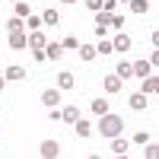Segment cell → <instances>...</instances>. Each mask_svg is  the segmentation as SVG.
Here are the masks:
<instances>
[{
  "label": "cell",
  "instance_id": "6da1fadb",
  "mask_svg": "<svg viewBox=\"0 0 159 159\" xmlns=\"http://www.w3.org/2000/svg\"><path fill=\"white\" fill-rule=\"evenodd\" d=\"M99 134L102 137H118V134H124V121L118 115H111V111H105V115H99Z\"/></svg>",
  "mask_w": 159,
  "mask_h": 159
},
{
  "label": "cell",
  "instance_id": "7a4b0ae2",
  "mask_svg": "<svg viewBox=\"0 0 159 159\" xmlns=\"http://www.w3.org/2000/svg\"><path fill=\"white\" fill-rule=\"evenodd\" d=\"M10 48H13V51H22V48H29V35H25L22 29H19V32H10Z\"/></svg>",
  "mask_w": 159,
  "mask_h": 159
},
{
  "label": "cell",
  "instance_id": "3957f363",
  "mask_svg": "<svg viewBox=\"0 0 159 159\" xmlns=\"http://www.w3.org/2000/svg\"><path fill=\"white\" fill-rule=\"evenodd\" d=\"M143 96H156V92H159V76L156 73H147V76H143Z\"/></svg>",
  "mask_w": 159,
  "mask_h": 159
},
{
  "label": "cell",
  "instance_id": "277c9868",
  "mask_svg": "<svg viewBox=\"0 0 159 159\" xmlns=\"http://www.w3.org/2000/svg\"><path fill=\"white\" fill-rule=\"evenodd\" d=\"M38 153H42L45 159H54V156L61 153V143H57V140H45L42 147H38Z\"/></svg>",
  "mask_w": 159,
  "mask_h": 159
},
{
  "label": "cell",
  "instance_id": "5b68a950",
  "mask_svg": "<svg viewBox=\"0 0 159 159\" xmlns=\"http://www.w3.org/2000/svg\"><path fill=\"white\" fill-rule=\"evenodd\" d=\"M45 57H48V61L64 57V45H61V42H45Z\"/></svg>",
  "mask_w": 159,
  "mask_h": 159
},
{
  "label": "cell",
  "instance_id": "8992f818",
  "mask_svg": "<svg viewBox=\"0 0 159 159\" xmlns=\"http://www.w3.org/2000/svg\"><path fill=\"white\" fill-rule=\"evenodd\" d=\"M121 83H124V80L118 76V73H108V76L102 80V86H105V92H121Z\"/></svg>",
  "mask_w": 159,
  "mask_h": 159
},
{
  "label": "cell",
  "instance_id": "52a82bcc",
  "mask_svg": "<svg viewBox=\"0 0 159 159\" xmlns=\"http://www.w3.org/2000/svg\"><path fill=\"white\" fill-rule=\"evenodd\" d=\"M42 102H45V108H57V102H61V89H45V92H42Z\"/></svg>",
  "mask_w": 159,
  "mask_h": 159
},
{
  "label": "cell",
  "instance_id": "ba28073f",
  "mask_svg": "<svg viewBox=\"0 0 159 159\" xmlns=\"http://www.w3.org/2000/svg\"><path fill=\"white\" fill-rule=\"evenodd\" d=\"M111 51H121V54H124V51H130V38H127L124 32H118V35L111 38Z\"/></svg>",
  "mask_w": 159,
  "mask_h": 159
},
{
  "label": "cell",
  "instance_id": "9c48e42d",
  "mask_svg": "<svg viewBox=\"0 0 159 159\" xmlns=\"http://www.w3.org/2000/svg\"><path fill=\"white\" fill-rule=\"evenodd\" d=\"M127 102H130V108H134V111H143V108L150 105V96H143V92H134Z\"/></svg>",
  "mask_w": 159,
  "mask_h": 159
},
{
  "label": "cell",
  "instance_id": "30bf717a",
  "mask_svg": "<svg viewBox=\"0 0 159 159\" xmlns=\"http://www.w3.org/2000/svg\"><path fill=\"white\" fill-rule=\"evenodd\" d=\"M127 147H130V143H127L121 134H118V137H111V153H115V156H127Z\"/></svg>",
  "mask_w": 159,
  "mask_h": 159
},
{
  "label": "cell",
  "instance_id": "8fae6325",
  "mask_svg": "<svg viewBox=\"0 0 159 159\" xmlns=\"http://www.w3.org/2000/svg\"><path fill=\"white\" fill-rule=\"evenodd\" d=\"M45 42H48V38H45L42 29H32L29 32V48H45Z\"/></svg>",
  "mask_w": 159,
  "mask_h": 159
},
{
  "label": "cell",
  "instance_id": "7c38bea8",
  "mask_svg": "<svg viewBox=\"0 0 159 159\" xmlns=\"http://www.w3.org/2000/svg\"><path fill=\"white\" fill-rule=\"evenodd\" d=\"M57 89H73V73H70V70L57 73Z\"/></svg>",
  "mask_w": 159,
  "mask_h": 159
},
{
  "label": "cell",
  "instance_id": "4fadbf2b",
  "mask_svg": "<svg viewBox=\"0 0 159 159\" xmlns=\"http://www.w3.org/2000/svg\"><path fill=\"white\" fill-rule=\"evenodd\" d=\"M127 3H130V13H137V16H143L150 10V0H127Z\"/></svg>",
  "mask_w": 159,
  "mask_h": 159
},
{
  "label": "cell",
  "instance_id": "5bb4252c",
  "mask_svg": "<svg viewBox=\"0 0 159 159\" xmlns=\"http://www.w3.org/2000/svg\"><path fill=\"white\" fill-rule=\"evenodd\" d=\"M76 51H80V57H83V61H96V54H99L96 45H80Z\"/></svg>",
  "mask_w": 159,
  "mask_h": 159
},
{
  "label": "cell",
  "instance_id": "9a60e30c",
  "mask_svg": "<svg viewBox=\"0 0 159 159\" xmlns=\"http://www.w3.org/2000/svg\"><path fill=\"white\" fill-rule=\"evenodd\" d=\"M130 70H134V76H147V73H153V70H150V61H137V64H130Z\"/></svg>",
  "mask_w": 159,
  "mask_h": 159
},
{
  "label": "cell",
  "instance_id": "2e32d148",
  "mask_svg": "<svg viewBox=\"0 0 159 159\" xmlns=\"http://www.w3.org/2000/svg\"><path fill=\"white\" fill-rule=\"evenodd\" d=\"M73 124H76V134H80V137H92V124H89V121H83V118H76Z\"/></svg>",
  "mask_w": 159,
  "mask_h": 159
},
{
  "label": "cell",
  "instance_id": "e0dca14e",
  "mask_svg": "<svg viewBox=\"0 0 159 159\" xmlns=\"http://www.w3.org/2000/svg\"><path fill=\"white\" fill-rule=\"evenodd\" d=\"M3 76H7V80H25V70L13 64V67H7V70H3Z\"/></svg>",
  "mask_w": 159,
  "mask_h": 159
},
{
  "label": "cell",
  "instance_id": "ac0fdd59",
  "mask_svg": "<svg viewBox=\"0 0 159 159\" xmlns=\"http://www.w3.org/2000/svg\"><path fill=\"white\" fill-rule=\"evenodd\" d=\"M42 22L57 25V22H61V13H57V10H45V13H42Z\"/></svg>",
  "mask_w": 159,
  "mask_h": 159
},
{
  "label": "cell",
  "instance_id": "d6986e66",
  "mask_svg": "<svg viewBox=\"0 0 159 159\" xmlns=\"http://www.w3.org/2000/svg\"><path fill=\"white\" fill-rule=\"evenodd\" d=\"M61 118H64V121H70V124H73L76 118H80V108H76V105H67V108L61 111Z\"/></svg>",
  "mask_w": 159,
  "mask_h": 159
},
{
  "label": "cell",
  "instance_id": "ffe728a7",
  "mask_svg": "<svg viewBox=\"0 0 159 159\" xmlns=\"http://www.w3.org/2000/svg\"><path fill=\"white\" fill-rule=\"evenodd\" d=\"M115 73L121 76V80H130V76H134V70H130V64H127V61H121V64H118V67H115Z\"/></svg>",
  "mask_w": 159,
  "mask_h": 159
},
{
  "label": "cell",
  "instance_id": "44dd1931",
  "mask_svg": "<svg viewBox=\"0 0 159 159\" xmlns=\"http://www.w3.org/2000/svg\"><path fill=\"white\" fill-rule=\"evenodd\" d=\"M92 111H96V115H105V111H108V99H92Z\"/></svg>",
  "mask_w": 159,
  "mask_h": 159
},
{
  "label": "cell",
  "instance_id": "7402d4cb",
  "mask_svg": "<svg viewBox=\"0 0 159 159\" xmlns=\"http://www.w3.org/2000/svg\"><path fill=\"white\" fill-rule=\"evenodd\" d=\"M96 51H99V54H111V42H108V38H99Z\"/></svg>",
  "mask_w": 159,
  "mask_h": 159
},
{
  "label": "cell",
  "instance_id": "603a6c76",
  "mask_svg": "<svg viewBox=\"0 0 159 159\" xmlns=\"http://www.w3.org/2000/svg\"><path fill=\"white\" fill-rule=\"evenodd\" d=\"M108 22H111V13L99 10V13H96V25H108Z\"/></svg>",
  "mask_w": 159,
  "mask_h": 159
},
{
  "label": "cell",
  "instance_id": "cb8c5ba5",
  "mask_svg": "<svg viewBox=\"0 0 159 159\" xmlns=\"http://www.w3.org/2000/svg\"><path fill=\"white\" fill-rule=\"evenodd\" d=\"M61 45H64V51H76V48H80V42H76L73 35H67V38H64Z\"/></svg>",
  "mask_w": 159,
  "mask_h": 159
},
{
  "label": "cell",
  "instance_id": "d4e9b609",
  "mask_svg": "<svg viewBox=\"0 0 159 159\" xmlns=\"http://www.w3.org/2000/svg\"><path fill=\"white\" fill-rule=\"evenodd\" d=\"M143 147H147V150H143V153H147V159H156V156H159V147H156V143H150V140H147Z\"/></svg>",
  "mask_w": 159,
  "mask_h": 159
},
{
  "label": "cell",
  "instance_id": "484cf974",
  "mask_svg": "<svg viewBox=\"0 0 159 159\" xmlns=\"http://www.w3.org/2000/svg\"><path fill=\"white\" fill-rule=\"evenodd\" d=\"M25 25H29V29H42V16H32L29 13V16H25Z\"/></svg>",
  "mask_w": 159,
  "mask_h": 159
},
{
  "label": "cell",
  "instance_id": "4316f807",
  "mask_svg": "<svg viewBox=\"0 0 159 159\" xmlns=\"http://www.w3.org/2000/svg\"><path fill=\"white\" fill-rule=\"evenodd\" d=\"M16 16H19V19L29 16V7H25V0H16Z\"/></svg>",
  "mask_w": 159,
  "mask_h": 159
},
{
  "label": "cell",
  "instance_id": "83f0119b",
  "mask_svg": "<svg viewBox=\"0 0 159 159\" xmlns=\"http://www.w3.org/2000/svg\"><path fill=\"white\" fill-rule=\"evenodd\" d=\"M22 25H25V22H22L19 16H13V19L7 22V29H10V32H19V29H22Z\"/></svg>",
  "mask_w": 159,
  "mask_h": 159
},
{
  "label": "cell",
  "instance_id": "f1b7e54d",
  "mask_svg": "<svg viewBox=\"0 0 159 159\" xmlns=\"http://www.w3.org/2000/svg\"><path fill=\"white\" fill-rule=\"evenodd\" d=\"M147 140H150V134H147V130H137V134H134V143H140V147H143Z\"/></svg>",
  "mask_w": 159,
  "mask_h": 159
},
{
  "label": "cell",
  "instance_id": "f546056e",
  "mask_svg": "<svg viewBox=\"0 0 159 159\" xmlns=\"http://www.w3.org/2000/svg\"><path fill=\"white\" fill-rule=\"evenodd\" d=\"M86 7H89L92 13H99V10H102V0H86Z\"/></svg>",
  "mask_w": 159,
  "mask_h": 159
},
{
  "label": "cell",
  "instance_id": "4dcf8cb0",
  "mask_svg": "<svg viewBox=\"0 0 159 159\" xmlns=\"http://www.w3.org/2000/svg\"><path fill=\"white\" fill-rule=\"evenodd\" d=\"M3 86H7V76H0V89H3Z\"/></svg>",
  "mask_w": 159,
  "mask_h": 159
},
{
  "label": "cell",
  "instance_id": "1f68e13d",
  "mask_svg": "<svg viewBox=\"0 0 159 159\" xmlns=\"http://www.w3.org/2000/svg\"><path fill=\"white\" fill-rule=\"evenodd\" d=\"M61 3H67V7H73V3H76V0H61Z\"/></svg>",
  "mask_w": 159,
  "mask_h": 159
},
{
  "label": "cell",
  "instance_id": "d6a6232c",
  "mask_svg": "<svg viewBox=\"0 0 159 159\" xmlns=\"http://www.w3.org/2000/svg\"><path fill=\"white\" fill-rule=\"evenodd\" d=\"M13 3H16V0H13Z\"/></svg>",
  "mask_w": 159,
  "mask_h": 159
}]
</instances>
